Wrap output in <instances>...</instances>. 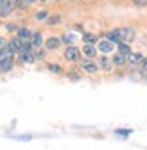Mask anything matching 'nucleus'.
<instances>
[{
    "label": "nucleus",
    "mask_w": 147,
    "mask_h": 150,
    "mask_svg": "<svg viewBox=\"0 0 147 150\" xmlns=\"http://www.w3.org/2000/svg\"><path fill=\"white\" fill-rule=\"evenodd\" d=\"M113 32H115V36H117L118 43H127V45H129V43L133 41V38H135V29H133V27H118V29H115Z\"/></svg>",
    "instance_id": "nucleus-1"
},
{
    "label": "nucleus",
    "mask_w": 147,
    "mask_h": 150,
    "mask_svg": "<svg viewBox=\"0 0 147 150\" xmlns=\"http://www.w3.org/2000/svg\"><path fill=\"white\" fill-rule=\"evenodd\" d=\"M63 57L68 61V63H79L83 59V54H81V48H77L76 45H70L65 48V54H63Z\"/></svg>",
    "instance_id": "nucleus-2"
},
{
    "label": "nucleus",
    "mask_w": 147,
    "mask_h": 150,
    "mask_svg": "<svg viewBox=\"0 0 147 150\" xmlns=\"http://www.w3.org/2000/svg\"><path fill=\"white\" fill-rule=\"evenodd\" d=\"M14 9H16V4L13 2V0H4L2 6H0V20H2V18L11 16L14 13Z\"/></svg>",
    "instance_id": "nucleus-3"
},
{
    "label": "nucleus",
    "mask_w": 147,
    "mask_h": 150,
    "mask_svg": "<svg viewBox=\"0 0 147 150\" xmlns=\"http://www.w3.org/2000/svg\"><path fill=\"white\" fill-rule=\"evenodd\" d=\"M43 47H45V50H49V52L58 50V48L61 47V38H58V36H50L49 40H45Z\"/></svg>",
    "instance_id": "nucleus-4"
},
{
    "label": "nucleus",
    "mask_w": 147,
    "mask_h": 150,
    "mask_svg": "<svg viewBox=\"0 0 147 150\" xmlns=\"http://www.w3.org/2000/svg\"><path fill=\"white\" fill-rule=\"evenodd\" d=\"M16 38H18V40H20V41L25 45V43H31L32 32H31L27 27H18V30H16Z\"/></svg>",
    "instance_id": "nucleus-5"
},
{
    "label": "nucleus",
    "mask_w": 147,
    "mask_h": 150,
    "mask_svg": "<svg viewBox=\"0 0 147 150\" xmlns=\"http://www.w3.org/2000/svg\"><path fill=\"white\" fill-rule=\"evenodd\" d=\"M81 54L84 55L86 59H91V61H93V59L97 57L99 50H97V47H95V45H84V47L81 48Z\"/></svg>",
    "instance_id": "nucleus-6"
},
{
    "label": "nucleus",
    "mask_w": 147,
    "mask_h": 150,
    "mask_svg": "<svg viewBox=\"0 0 147 150\" xmlns=\"http://www.w3.org/2000/svg\"><path fill=\"white\" fill-rule=\"evenodd\" d=\"M81 68H83L86 73H97V71H99L97 63H93L91 59H81Z\"/></svg>",
    "instance_id": "nucleus-7"
},
{
    "label": "nucleus",
    "mask_w": 147,
    "mask_h": 150,
    "mask_svg": "<svg viewBox=\"0 0 147 150\" xmlns=\"http://www.w3.org/2000/svg\"><path fill=\"white\" fill-rule=\"evenodd\" d=\"M43 43H45V40H43V34L40 32V30H36V32H32V38H31V45H32V48H41L43 47Z\"/></svg>",
    "instance_id": "nucleus-8"
},
{
    "label": "nucleus",
    "mask_w": 147,
    "mask_h": 150,
    "mask_svg": "<svg viewBox=\"0 0 147 150\" xmlns=\"http://www.w3.org/2000/svg\"><path fill=\"white\" fill-rule=\"evenodd\" d=\"M7 47L13 50V54H20V52H22V48H24V43L18 40L16 36H14V38H11V40H7Z\"/></svg>",
    "instance_id": "nucleus-9"
},
{
    "label": "nucleus",
    "mask_w": 147,
    "mask_h": 150,
    "mask_svg": "<svg viewBox=\"0 0 147 150\" xmlns=\"http://www.w3.org/2000/svg\"><path fill=\"white\" fill-rule=\"evenodd\" d=\"M99 70H102V71H109L113 68V63H111V57H108V55H101L99 57Z\"/></svg>",
    "instance_id": "nucleus-10"
},
{
    "label": "nucleus",
    "mask_w": 147,
    "mask_h": 150,
    "mask_svg": "<svg viewBox=\"0 0 147 150\" xmlns=\"http://www.w3.org/2000/svg\"><path fill=\"white\" fill-rule=\"evenodd\" d=\"M115 43H111V41H108V40H102V41H99V50L102 52V54H113L115 52Z\"/></svg>",
    "instance_id": "nucleus-11"
},
{
    "label": "nucleus",
    "mask_w": 147,
    "mask_h": 150,
    "mask_svg": "<svg viewBox=\"0 0 147 150\" xmlns=\"http://www.w3.org/2000/svg\"><path fill=\"white\" fill-rule=\"evenodd\" d=\"M142 61H143V54H140V52H131L127 55V63L131 66H138V64H142Z\"/></svg>",
    "instance_id": "nucleus-12"
},
{
    "label": "nucleus",
    "mask_w": 147,
    "mask_h": 150,
    "mask_svg": "<svg viewBox=\"0 0 147 150\" xmlns=\"http://www.w3.org/2000/svg\"><path fill=\"white\" fill-rule=\"evenodd\" d=\"M14 70V57L13 59H6V61H0V73H9Z\"/></svg>",
    "instance_id": "nucleus-13"
},
{
    "label": "nucleus",
    "mask_w": 147,
    "mask_h": 150,
    "mask_svg": "<svg viewBox=\"0 0 147 150\" xmlns=\"http://www.w3.org/2000/svg\"><path fill=\"white\" fill-rule=\"evenodd\" d=\"M111 63H113V66H124L127 63V57L124 54H120V52H115L113 57H111Z\"/></svg>",
    "instance_id": "nucleus-14"
},
{
    "label": "nucleus",
    "mask_w": 147,
    "mask_h": 150,
    "mask_svg": "<svg viewBox=\"0 0 147 150\" xmlns=\"http://www.w3.org/2000/svg\"><path fill=\"white\" fill-rule=\"evenodd\" d=\"M14 57V54H13V50L6 45L2 50H0V61H6V59H13Z\"/></svg>",
    "instance_id": "nucleus-15"
},
{
    "label": "nucleus",
    "mask_w": 147,
    "mask_h": 150,
    "mask_svg": "<svg viewBox=\"0 0 147 150\" xmlns=\"http://www.w3.org/2000/svg\"><path fill=\"white\" fill-rule=\"evenodd\" d=\"M83 41H86V45H95L99 40H97V36H95V34L84 32V34H83Z\"/></svg>",
    "instance_id": "nucleus-16"
},
{
    "label": "nucleus",
    "mask_w": 147,
    "mask_h": 150,
    "mask_svg": "<svg viewBox=\"0 0 147 150\" xmlns=\"http://www.w3.org/2000/svg\"><path fill=\"white\" fill-rule=\"evenodd\" d=\"M117 48H118V52H120V54H124V55H126V57L131 54V47L127 45V43H118V45H117Z\"/></svg>",
    "instance_id": "nucleus-17"
},
{
    "label": "nucleus",
    "mask_w": 147,
    "mask_h": 150,
    "mask_svg": "<svg viewBox=\"0 0 147 150\" xmlns=\"http://www.w3.org/2000/svg\"><path fill=\"white\" fill-rule=\"evenodd\" d=\"M49 16H50V13H49L47 9H41V11H38V13L34 14V18H36L38 22H43V20H47Z\"/></svg>",
    "instance_id": "nucleus-18"
},
{
    "label": "nucleus",
    "mask_w": 147,
    "mask_h": 150,
    "mask_svg": "<svg viewBox=\"0 0 147 150\" xmlns=\"http://www.w3.org/2000/svg\"><path fill=\"white\" fill-rule=\"evenodd\" d=\"M47 68H49V71H52V73H56V75H61V73H63V68H61L59 64H54V63H49V64H47Z\"/></svg>",
    "instance_id": "nucleus-19"
},
{
    "label": "nucleus",
    "mask_w": 147,
    "mask_h": 150,
    "mask_svg": "<svg viewBox=\"0 0 147 150\" xmlns=\"http://www.w3.org/2000/svg\"><path fill=\"white\" fill-rule=\"evenodd\" d=\"M61 22V16H49L47 18V23L49 25H56V23H59Z\"/></svg>",
    "instance_id": "nucleus-20"
},
{
    "label": "nucleus",
    "mask_w": 147,
    "mask_h": 150,
    "mask_svg": "<svg viewBox=\"0 0 147 150\" xmlns=\"http://www.w3.org/2000/svg\"><path fill=\"white\" fill-rule=\"evenodd\" d=\"M43 57H45V50L38 48V52H34V61H41Z\"/></svg>",
    "instance_id": "nucleus-21"
},
{
    "label": "nucleus",
    "mask_w": 147,
    "mask_h": 150,
    "mask_svg": "<svg viewBox=\"0 0 147 150\" xmlns=\"http://www.w3.org/2000/svg\"><path fill=\"white\" fill-rule=\"evenodd\" d=\"M68 79H72V81H77V79H79L77 68H72V71H68Z\"/></svg>",
    "instance_id": "nucleus-22"
},
{
    "label": "nucleus",
    "mask_w": 147,
    "mask_h": 150,
    "mask_svg": "<svg viewBox=\"0 0 147 150\" xmlns=\"http://www.w3.org/2000/svg\"><path fill=\"white\" fill-rule=\"evenodd\" d=\"M4 29H6L7 32H16V30H18V25H16V23H6Z\"/></svg>",
    "instance_id": "nucleus-23"
},
{
    "label": "nucleus",
    "mask_w": 147,
    "mask_h": 150,
    "mask_svg": "<svg viewBox=\"0 0 147 150\" xmlns=\"http://www.w3.org/2000/svg\"><path fill=\"white\" fill-rule=\"evenodd\" d=\"M140 66H142V73L145 75V73H147V55H143V61H142Z\"/></svg>",
    "instance_id": "nucleus-24"
},
{
    "label": "nucleus",
    "mask_w": 147,
    "mask_h": 150,
    "mask_svg": "<svg viewBox=\"0 0 147 150\" xmlns=\"http://www.w3.org/2000/svg\"><path fill=\"white\" fill-rule=\"evenodd\" d=\"M13 2L16 4V7H20V9H25V2H24V0H13Z\"/></svg>",
    "instance_id": "nucleus-25"
},
{
    "label": "nucleus",
    "mask_w": 147,
    "mask_h": 150,
    "mask_svg": "<svg viewBox=\"0 0 147 150\" xmlns=\"http://www.w3.org/2000/svg\"><path fill=\"white\" fill-rule=\"evenodd\" d=\"M133 4H135V6H140V7H143V6H147V0H133Z\"/></svg>",
    "instance_id": "nucleus-26"
},
{
    "label": "nucleus",
    "mask_w": 147,
    "mask_h": 150,
    "mask_svg": "<svg viewBox=\"0 0 147 150\" xmlns=\"http://www.w3.org/2000/svg\"><path fill=\"white\" fill-rule=\"evenodd\" d=\"M6 45H7V40H6L4 36H0V50H2V48H4Z\"/></svg>",
    "instance_id": "nucleus-27"
},
{
    "label": "nucleus",
    "mask_w": 147,
    "mask_h": 150,
    "mask_svg": "<svg viewBox=\"0 0 147 150\" xmlns=\"http://www.w3.org/2000/svg\"><path fill=\"white\" fill-rule=\"evenodd\" d=\"M25 2V7H29V6H34V4H38V0H24Z\"/></svg>",
    "instance_id": "nucleus-28"
},
{
    "label": "nucleus",
    "mask_w": 147,
    "mask_h": 150,
    "mask_svg": "<svg viewBox=\"0 0 147 150\" xmlns=\"http://www.w3.org/2000/svg\"><path fill=\"white\" fill-rule=\"evenodd\" d=\"M38 2H49V0H38Z\"/></svg>",
    "instance_id": "nucleus-29"
},
{
    "label": "nucleus",
    "mask_w": 147,
    "mask_h": 150,
    "mask_svg": "<svg viewBox=\"0 0 147 150\" xmlns=\"http://www.w3.org/2000/svg\"><path fill=\"white\" fill-rule=\"evenodd\" d=\"M2 2H4V0H0V6H2Z\"/></svg>",
    "instance_id": "nucleus-30"
},
{
    "label": "nucleus",
    "mask_w": 147,
    "mask_h": 150,
    "mask_svg": "<svg viewBox=\"0 0 147 150\" xmlns=\"http://www.w3.org/2000/svg\"><path fill=\"white\" fill-rule=\"evenodd\" d=\"M58 2H59V0H58Z\"/></svg>",
    "instance_id": "nucleus-31"
}]
</instances>
